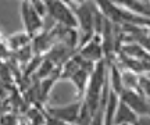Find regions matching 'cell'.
Masks as SVG:
<instances>
[{
  "mask_svg": "<svg viewBox=\"0 0 150 125\" xmlns=\"http://www.w3.org/2000/svg\"><path fill=\"white\" fill-rule=\"evenodd\" d=\"M47 16L63 28H76V20L67 1H46Z\"/></svg>",
  "mask_w": 150,
  "mask_h": 125,
  "instance_id": "1",
  "label": "cell"
},
{
  "mask_svg": "<svg viewBox=\"0 0 150 125\" xmlns=\"http://www.w3.org/2000/svg\"><path fill=\"white\" fill-rule=\"evenodd\" d=\"M117 4L120 7H122L124 10H127L128 13L134 14V16L149 20L150 1H147V0H140V1H135V0H131V1H117Z\"/></svg>",
  "mask_w": 150,
  "mask_h": 125,
  "instance_id": "6",
  "label": "cell"
},
{
  "mask_svg": "<svg viewBox=\"0 0 150 125\" xmlns=\"http://www.w3.org/2000/svg\"><path fill=\"white\" fill-rule=\"evenodd\" d=\"M53 70H54V63L47 59V60H45L42 64L38 67V74H39L40 78H49V76H50V72Z\"/></svg>",
  "mask_w": 150,
  "mask_h": 125,
  "instance_id": "9",
  "label": "cell"
},
{
  "mask_svg": "<svg viewBox=\"0 0 150 125\" xmlns=\"http://www.w3.org/2000/svg\"><path fill=\"white\" fill-rule=\"evenodd\" d=\"M118 97L138 117L149 115V100L145 96H142L139 92H136L135 89H122Z\"/></svg>",
  "mask_w": 150,
  "mask_h": 125,
  "instance_id": "3",
  "label": "cell"
},
{
  "mask_svg": "<svg viewBox=\"0 0 150 125\" xmlns=\"http://www.w3.org/2000/svg\"><path fill=\"white\" fill-rule=\"evenodd\" d=\"M103 54V47H102V39L100 36H92L91 39H88L82 49L79 52V57L86 63H91V64H95L97 61H100Z\"/></svg>",
  "mask_w": 150,
  "mask_h": 125,
  "instance_id": "4",
  "label": "cell"
},
{
  "mask_svg": "<svg viewBox=\"0 0 150 125\" xmlns=\"http://www.w3.org/2000/svg\"><path fill=\"white\" fill-rule=\"evenodd\" d=\"M81 103H72V104H67L63 107H50L47 109V114L53 115L59 120L64 121L67 124H74L78 122L81 118Z\"/></svg>",
  "mask_w": 150,
  "mask_h": 125,
  "instance_id": "5",
  "label": "cell"
},
{
  "mask_svg": "<svg viewBox=\"0 0 150 125\" xmlns=\"http://www.w3.org/2000/svg\"><path fill=\"white\" fill-rule=\"evenodd\" d=\"M31 4H32L33 10L39 14V17L45 18V17L47 16V10H46V1H31Z\"/></svg>",
  "mask_w": 150,
  "mask_h": 125,
  "instance_id": "10",
  "label": "cell"
},
{
  "mask_svg": "<svg viewBox=\"0 0 150 125\" xmlns=\"http://www.w3.org/2000/svg\"><path fill=\"white\" fill-rule=\"evenodd\" d=\"M45 124L46 125H70V124H67V122H64V121H61L59 118H56V117L49 115V114L45 117Z\"/></svg>",
  "mask_w": 150,
  "mask_h": 125,
  "instance_id": "11",
  "label": "cell"
},
{
  "mask_svg": "<svg viewBox=\"0 0 150 125\" xmlns=\"http://www.w3.org/2000/svg\"><path fill=\"white\" fill-rule=\"evenodd\" d=\"M53 83H54V79H53V78H52V79H50V78H46V79L43 81V85H47V86H53ZM47 92H49V88H43V89H42V93H43V95H46Z\"/></svg>",
  "mask_w": 150,
  "mask_h": 125,
  "instance_id": "13",
  "label": "cell"
},
{
  "mask_svg": "<svg viewBox=\"0 0 150 125\" xmlns=\"http://www.w3.org/2000/svg\"><path fill=\"white\" fill-rule=\"evenodd\" d=\"M21 18L24 24V32L29 38L36 36L38 33L42 32L43 28V18L39 17L36 11L33 10L31 1H22L21 3Z\"/></svg>",
  "mask_w": 150,
  "mask_h": 125,
  "instance_id": "2",
  "label": "cell"
},
{
  "mask_svg": "<svg viewBox=\"0 0 150 125\" xmlns=\"http://www.w3.org/2000/svg\"><path fill=\"white\" fill-rule=\"evenodd\" d=\"M120 125H128V124H120Z\"/></svg>",
  "mask_w": 150,
  "mask_h": 125,
  "instance_id": "14",
  "label": "cell"
},
{
  "mask_svg": "<svg viewBox=\"0 0 150 125\" xmlns=\"http://www.w3.org/2000/svg\"><path fill=\"white\" fill-rule=\"evenodd\" d=\"M134 125H150L149 121V115H142V117H138V120Z\"/></svg>",
  "mask_w": 150,
  "mask_h": 125,
  "instance_id": "12",
  "label": "cell"
},
{
  "mask_svg": "<svg viewBox=\"0 0 150 125\" xmlns=\"http://www.w3.org/2000/svg\"><path fill=\"white\" fill-rule=\"evenodd\" d=\"M29 36H28L25 32H17L14 35H11L8 38V44H10L11 49L14 50H21L22 47L28 46L29 43Z\"/></svg>",
  "mask_w": 150,
  "mask_h": 125,
  "instance_id": "8",
  "label": "cell"
},
{
  "mask_svg": "<svg viewBox=\"0 0 150 125\" xmlns=\"http://www.w3.org/2000/svg\"><path fill=\"white\" fill-rule=\"evenodd\" d=\"M138 120V115L135 114L132 110L129 109L127 104H124L121 100L118 102L117 110L114 114V120H112V125H120V124H128L134 125Z\"/></svg>",
  "mask_w": 150,
  "mask_h": 125,
  "instance_id": "7",
  "label": "cell"
}]
</instances>
